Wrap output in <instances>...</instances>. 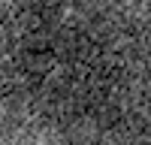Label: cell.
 <instances>
[{"label":"cell","mask_w":151,"mask_h":145,"mask_svg":"<svg viewBox=\"0 0 151 145\" xmlns=\"http://www.w3.org/2000/svg\"><path fill=\"white\" fill-rule=\"evenodd\" d=\"M0 145H151V0H0Z\"/></svg>","instance_id":"6da1fadb"}]
</instances>
